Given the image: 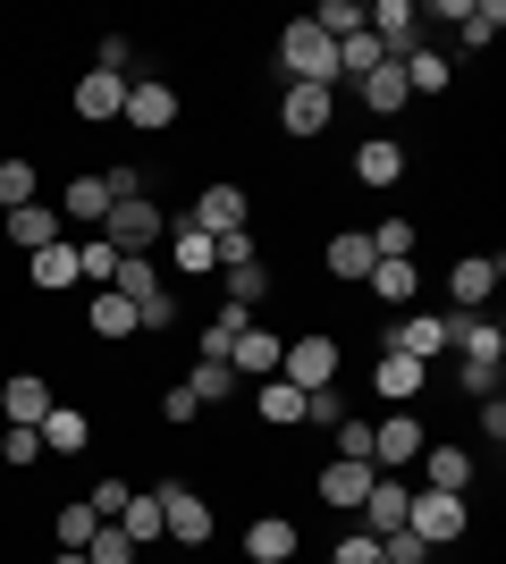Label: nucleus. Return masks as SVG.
Returning <instances> with one entry per match:
<instances>
[{
	"label": "nucleus",
	"instance_id": "obj_1",
	"mask_svg": "<svg viewBox=\"0 0 506 564\" xmlns=\"http://www.w3.org/2000/svg\"><path fill=\"white\" fill-rule=\"evenodd\" d=\"M279 76H288V85H337V43L313 18H295L288 34H279Z\"/></svg>",
	"mask_w": 506,
	"mask_h": 564
},
{
	"label": "nucleus",
	"instance_id": "obj_2",
	"mask_svg": "<svg viewBox=\"0 0 506 564\" xmlns=\"http://www.w3.org/2000/svg\"><path fill=\"white\" fill-rule=\"evenodd\" d=\"M110 295H127V304H136V329H169V321H177V295L161 286L152 253H127L119 279H110Z\"/></svg>",
	"mask_w": 506,
	"mask_h": 564
},
{
	"label": "nucleus",
	"instance_id": "obj_3",
	"mask_svg": "<svg viewBox=\"0 0 506 564\" xmlns=\"http://www.w3.org/2000/svg\"><path fill=\"white\" fill-rule=\"evenodd\" d=\"M406 531H413L422 547H456L464 531H473V514H464V497H448V489H422V497L406 506Z\"/></svg>",
	"mask_w": 506,
	"mask_h": 564
},
{
	"label": "nucleus",
	"instance_id": "obj_4",
	"mask_svg": "<svg viewBox=\"0 0 506 564\" xmlns=\"http://www.w3.org/2000/svg\"><path fill=\"white\" fill-rule=\"evenodd\" d=\"M101 236H110V245H119V261H127V253H152V245L169 236V219H161V203H152V194H127V203H110Z\"/></svg>",
	"mask_w": 506,
	"mask_h": 564
},
{
	"label": "nucleus",
	"instance_id": "obj_5",
	"mask_svg": "<svg viewBox=\"0 0 506 564\" xmlns=\"http://www.w3.org/2000/svg\"><path fill=\"white\" fill-rule=\"evenodd\" d=\"M337 362H346V354H337V337H295V346H279V379H288V388H304V397H313V388H337Z\"/></svg>",
	"mask_w": 506,
	"mask_h": 564
},
{
	"label": "nucleus",
	"instance_id": "obj_6",
	"mask_svg": "<svg viewBox=\"0 0 506 564\" xmlns=\"http://www.w3.org/2000/svg\"><path fill=\"white\" fill-rule=\"evenodd\" d=\"M152 497H161V540H177V547H203V540H212V506H203L186 480H161Z\"/></svg>",
	"mask_w": 506,
	"mask_h": 564
},
{
	"label": "nucleus",
	"instance_id": "obj_7",
	"mask_svg": "<svg viewBox=\"0 0 506 564\" xmlns=\"http://www.w3.org/2000/svg\"><path fill=\"white\" fill-rule=\"evenodd\" d=\"M330 118H337V85H288L279 94V127L288 135H330Z\"/></svg>",
	"mask_w": 506,
	"mask_h": 564
},
{
	"label": "nucleus",
	"instance_id": "obj_8",
	"mask_svg": "<svg viewBox=\"0 0 506 564\" xmlns=\"http://www.w3.org/2000/svg\"><path fill=\"white\" fill-rule=\"evenodd\" d=\"M498 279H506L498 253H464L456 270H448V304H456V312H482L489 295H498Z\"/></svg>",
	"mask_w": 506,
	"mask_h": 564
},
{
	"label": "nucleus",
	"instance_id": "obj_9",
	"mask_svg": "<svg viewBox=\"0 0 506 564\" xmlns=\"http://www.w3.org/2000/svg\"><path fill=\"white\" fill-rule=\"evenodd\" d=\"M372 480H380L372 464H355V455H330V464H321V506H337V514H355L363 497H372Z\"/></svg>",
	"mask_w": 506,
	"mask_h": 564
},
{
	"label": "nucleus",
	"instance_id": "obj_10",
	"mask_svg": "<svg viewBox=\"0 0 506 564\" xmlns=\"http://www.w3.org/2000/svg\"><path fill=\"white\" fill-rule=\"evenodd\" d=\"M60 219H76V228L94 236L101 219H110V177H101V169H76L68 194H60Z\"/></svg>",
	"mask_w": 506,
	"mask_h": 564
},
{
	"label": "nucleus",
	"instance_id": "obj_11",
	"mask_svg": "<svg viewBox=\"0 0 506 564\" xmlns=\"http://www.w3.org/2000/svg\"><path fill=\"white\" fill-rule=\"evenodd\" d=\"M127 127H136V135H161V127H177V94H169L161 76H144V85H127Z\"/></svg>",
	"mask_w": 506,
	"mask_h": 564
},
{
	"label": "nucleus",
	"instance_id": "obj_12",
	"mask_svg": "<svg viewBox=\"0 0 506 564\" xmlns=\"http://www.w3.org/2000/svg\"><path fill=\"white\" fill-rule=\"evenodd\" d=\"M422 455V422L413 413H388V422H372V471H397Z\"/></svg>",
	"mask_w": 506,
	"mask_h": 564
},
{
	"label": "nucleus",
	"instance_id": "obj_13",
	"mask_svg": "<svg viewBox=\"0 0 506 564\" xmlns=\"http://www.w3.org/2000/svg\"><path fill=\"white\" fill-rule=\"evenodd\" d=\"M321 261H330V279H337V286H363L380 253H372V236H363V228H337L330 245H321Z\"/></svg>",
	"mask_w": 506,
	"mask_h": 564
},
{
	"label": "nucleus",
	"instance_id": "obj_14",
	"mask_svg": "<svg viewBox=\"0 0 506 564\" xmlns=\"http://www.w3.org/2000/svg\"><path fill=\"white\" fill-rule=\"evenodd\" d=\"M245 219H254L245 186H203V194H194V228H203V236H228V228H245Z\"/></svg>",
	"mask_w": 506,
	"mask_h": 564
},
{
	"label": "nucleus",
	"instance_id": "obj_15",
	"mask_svg": "<svg viewBox=\"0 0 506 564\" xmlns=\"http://www.w3.org/2000/svg\"><path fill=\"white\" fill-rule=\"evenodd\" d=\"M406 506H413V489H397V480H372V497H363L355 514H363V531H372V540H388V531H406Z\"/></svg>",
	"mask_w": 506,
	"mask_h": 564
},
{
	"label": "nucleus",
	"instance_id": "obj_16",
	"mask_svg": "<svg viewBox=\"0 0 506 564\" xmlns=\"http://www.w3.org/2000/svg\"><path fill=\"white\" fill-rule=\"evenodd\" d=\"M388 346H397V354H413V362L448 354V312H406V321L388 329Z\"/></svg>",
	"mask_w": 506,
	"mask_h": 564
},
{
	"label": "nucleus",
	"instance_id": "obj_17",
	"mask_svg": "<svg viewBox=\"0 0 506 564\" xmlns=\"http://www.w3.org/2000/svg\"><path fill=\"white\" fill-rule=\"evenodd\" d=\"M60 236H68V219L51 212V203H18V212H9V245H18V253H43Z\"/></svg>",
	"mask_w": 506,
	"mask_h": 564
},
{
	"label": "nucleus",
	"instance_id": "obj_18",
	"mask_svg": "<svg viewBox=\"0 0 506 564\" xmlns=\"http://www.w3.org/2000/svg\"><path fill=\"white\" fill-rule=\"evenodd\" d=\"M127 85H136V76L85 68V85H76V118H119V110H127Z\"/></svg>",
	"mask_w": 506,
	"mask_h": 564
},
{
	"label": "nucleus",
	"instance_id": "obj_19",
	"mask_svg": "<svg viewBox=\"0 0 506 564\" xmlns=\"http://www.w3.org/2000/svg\"><path fill=\"white\" fill-rule=\"evenodd\" d=\"M85 329H94L101 346H119V337H136V304L101 286V295H85Z\"/></svg>",
	"mask_w": 506,
	"mask_h": 564
},
{
	"label": "nucleus",
	"instance_id": "obj_20",
	"mask_svg": "<svg viewBox=\"0 0 506 564\" xmlns=\"http://www.w3.org/2000/svg\"><path fill=\"white\" fill-rule=\"evenodd\" d=\"M34 430H43V455H85V438H94V422H85L76 404H51Z\"/></svg>",
	"mask_w": 506,
	"mask_h": 564
},
{
	"label": "nucleus",
	"instance_id": "obj_21",
	"mask_svg": "<svg viewBox=\"0 0 506 564\" xmlns=\"http://www.w3.org/2000/svg\"><path fill=\"white\" fill-rule=\"evenodd\" d=\"M228 371H237V379H279V337H270V329H245L237 346H228Z\"/></svg>",
	"mask_w": 506,
	"mask_h": 564
},
{
	"label": "nucleus",
	"instance_id": "obj_22",
	"mask_svg": "<svg viewBox=\"0 0 506 564\" xmlns=\"http://www.w3.org/2000/svg\"><path fill=\"white\" fill-rule=\"evenodd\" d=\"M397 76H406V94H448V51H431V43H413L406 59H397Z\"/></svg>",
	"mask_w": 506,
	"mask_h": 564
},
{
	"label": "nucleus",
	"instance_id": "obj_23",
	"mask_svg": "<svg viewBox=\"0 0 506 564\" xmlns=\"http://www.w3.org/2000/svg\"><path fill=\"white\" fill-rule=\"evenodd\" d=\"M0 413H9V422H18V430H34V422H43V413H51V388H43V379H34V371H18V379H9V388H0Z\"/></svg>",
	"mask_w": 506,
	"mask_h": 564
},
{
	"label": "nucleus",
	"instance_id": "obj_24",
	"mask_svg": "<svg viewBox=\"0 0 506 564\" xmlns=\"http://www.w3.org/2000/svg\"><path fill=\"white\" fill-rule=\"evenodd\" d=\"M372 388H380L388 404H413V397H422V362L388 346V354H380V371H372Z\"/></svg>",
	"mask_w": 506,
	"mask_h": 564
},
{
	"label": "nucleus",
	"instance_id": "obj_25",
	"mask_svg": "<svg viewBox=\"0 0 506 564\" xmlns=\"http://www.w3.org/2000/svg\"><path fill=\"white\" fill-rule=\"evenodd\" d=\"M295 547H304V540H295V522H279V514H262L254 531H245V556H254V564H288Z\"/></svg>",
	"mask_w": 506,
	"mask_h": 564
},
{
	"label": "nucleus",
	"instance_id": "obj_26",
	"mask_svg": "<svg viewBox=\"0 0 506 564\" xmlns=\"http://www.w3.org/2000/svg\"><path fill=\"white\" fill-rule=\"evenodd\" d=\"M355 177H363V186H397V177H406V152H397L388 135L355 143Z\"/></svg>",
	"mask_w": 506,
	"mask_h": 564
},
{
	"label": "nucleus",
	"instance_id": "obj_27",
	"mask_svg": "<svg viewBox=\"0 0 506 564\" xmlns=\"http://www.w3.org/2000/svg\"><path fill=\"white\" fill-rule=\"evenodd\" d=\"M169 261H177L186 279H203V270H219V245H212V236H203V228L186 219V228H169Z\"/></svg>",
	"mask_w": 506,
	"mask_h": 564
},
{
	"label": "nucleus",
	"instance_id": "obj_28",
	"mask_svg": "<svg viewBox=\"0 0 506 564\" xmlns=\"http://www.w3.org/2000/svg\"><path fill=\"white\" fill-rule=\"evenodd\" d=\"M355 94H363V110H380V118H397V110L413 101V94H406V76H397V59H388V68H372Z\"/></svg>",
	"mask_w": 506,
	"mask_h": 564
},
{
	"label": "nucleus",
	"instance_id": "obj_29",
	"mask_svg": "<svg viewBox=\"0 0 506 564\" xmlns=\"http://www.w3.org/2000/svg\"><path fill=\"white\" fill-rule=\"evenodd\" d=\"M25 270H34V286L60 295V286H76V245L60 236V245H43V253H25Z\"/></svg>",
	"mask_w": 506,
	"mask_h": 564
},
{
	"label": "nucleus",
	"instance_id": "obj_30",
	"mask_svg": "<svg viewBox=\"0 0 506 564\" xmlns=\"http://www.w3.org/2000/svg\"><path fill=\"white\" fill-rule=\"evenodd\" d=\"M422 471H431V489H448V497L473 489V455H464V447H431V455H422Z\"/></svg>",
	"mask_w": 506,
	"mask_h": 564
},
{
	"label": "nucleus",
	"instance_id": "obj_31",
	"mask_svg": "<svg viewBox=\"0 0 506 564\" xmlns=\"http://www.w3.org/2000/svg\"><path fill=\"white\" fill-rule=\"evenodd\" d=\"M119 279V245H110V236H85V245H76V286H110Z\"/></svg>",
	"mask_w": 506,
	"mask_h": 564
},
{
	"label": "nucleus",
	"instance_id": "obj_32",
	"mask_svg": "<svg viewBox=\"0 0 506 564\" xmlns=\"http://www.w3.org/2000/svg\"><path fill=\"white\" fill-rule=\"evenodd\" d=\"M262 422H270V430H295V422H304V388H288V379H262Z\"/></svg>",
	"mask_w": 506,
	"mask_h": 564
},
{
	"label": "nucleus",
	"instance_id": "obj_33",
	"mask_svg": "<svg viewBox=\"0 0 506 564\" xmlns=\"http://www.w3.org/2000/svg\"><path fill=\"white\" fill-rule=\"evenodd\" d=\"M363 236H372V253H380V261H413V245H422L413 219H380V228H363Z\"/></svg>",
	"mask_w": 506,
	"mask_h": 564
},
{
	"label": "nucleus",
	"instance_id": "obj_34",
	"mask_svg": "<svg viewBox=\"0 0 506 564\" xmlns=\"http://www.w3.org/2000/svg\"><path fill=\"white\" fill-rule=\"evenodd\" d=\"M372 68H388V59H380V43H372V34H346V43H337V85H346V76L363 85Z\"/></svg>",
	"mask_w": 506,
	"mask_h": 564
},
{
	"label": "nucleus",
	"instance_id": "obj_35",
	"mask_svg": "<svg viewBox=\"0 0 506 564\" xmlns=\"http://www.w3.org/2000/svg\"><path fill=\"white\" fill-rule=\"evenodd\" d=\"M372 295H380V304H413V261H372Z\"/></svg>",
	"mask_w": 506,
	"mask_h": 564
},
{
	"label": "nucleus",
	"instance_id": "obj_36",
	"mask_svg": "<svg viewBox=\"0 0 506 564\" xmlns=\"http://www.w3.org/2000/svg\"><path fill=\"white\" fill-rule=\"evenodd\" d=\"M186 397H194V404H228V397H237V371H228V362H194Z\"/></svg>",
	"mask_w": 506,
	"mask_h": 564
},
{
	"label": "nucleus",
	"instance_id": "obj_37",
	"mask_svg": "<svg viewBox=\"0 0 506 564\" xmlns=\"http://www.w3.org/2000/svg\"><path fill=\"white\" fill-rule=\"evenodd\" d=\"M498 25H506V0H464V18H456V34H464V43H473V51H482L489 34H498Z\"/></svg>",
	"mask_w": 506,
	"mask_h": 564
},
{
	"label": "nucleus",
	"instance_id": "obj_38",
	"mask_svg": "<svg viewBox=\"0 0 506 564\" xmlns=\"http://www.w3.org/2000/svg\"><path fill=\"white\" fill-rule=\"evenodd\" d=\"M136 556H144V547H136V540H127V531H119V522H101V531H94V540H85V564H136Z\"/></svg>",
	"mask_w": 506,
	"mask_h": 564
},
{
	"label": "nucleus",
	"instance_id": "obj_39",
	"mask_svg": "<svg viewBox=\"0 0 506 564\" xmlns=\"http://www.w3.org/2000/svg\"><path fill=\"white\" fill-rule=\"evenodd\" d=\"M119 531H127V540H136V547H152V540H161V497H127Z\"/></svg>",
	"mask_w": 506,
	"mask_h": 564
},
{
	"label": "nucleus",
	"instance_id": "obj_40",
	"mask_svg": "<svg viewBox=\"0 0 506 564\" xmlns=\"http://www.w3.org/2000/svg\"><path fill=\"white\" fill-rule=\"evenodd\" d=\"M262 295H270V270H262V261H237V270H228V304H245V312H254Z\"/></svg>",
	"mask_w": 506,
	"mask_h": 564
},
{
	"label": "nucleus",
	"instance_id": "obj_41",
	"mask_svg": "<svg viewBox=\"0 0 506 564\" xmlns=\"http://www.w3.org/2000/svg\"><path fill=\"white\" fill-rule=\"evenodd\" d=\"M313 25L330 34V43H346V34H363V9H355V0H321V9H313Z\"/></svg>",
	"mask_w": 506,
	"mask_h": 564
},
{
	"label": "nucleus",
	"instance_id": "obj_42",
	"mask_svg": "<svg viewBox=\"0 0 506 564\" xmlns=\"http://www.w3.org/2000/svg\"><path fill=\"white\" fill-rule=\"evenodd\" d=\"M94 531H101V514L85 506V497H68V506H60V547H85Z\"/></svg>",
	"mask_w": 506,
	"mask_h": 564
},
{
	"label": "nucleus",
	"instance_id": "obj_43",
	"mask_svg": "<svg viewBox=\"0 0 506 564\" xmlns=\"http://www.w3.org/2000/svg\"><path fill=\"white\" fill-rule=\"evenodd\" d=\"M0 455H9V464H43V430H18V422H9V430H0Z\"/></svg>",
	"mask_w": 506,
	"mask_h": 564
},
{
	"label": "nucleus",
	"instance_id": "obj_44",
	"mask_svg": "<svg viewBox=\"0 0 506 564\" xmlns=\"http://www.w3.org/2000/svg\"><path fill=\"white\" fill-rule=\"evenodd\" d=\"M0 203H9V212L34 203V161H0Z\"/></svg>",
	"mask_w": 506,
	"mask_h": 564
},
{
	"label": "nucleus",
	"instance_id": "obj_45",
	"mask_svg": "<svg viewBox=\"0 0 506 564\" xmlns=\"http://www.w3.org/2000/svg\"><path fill=\"white\" fill-rule=\"evenodd\" d=\"M304 422L337 430V422H346V397H337V388H313V397H304Z\"/></svg>",
	"mask_w": 506,
	"mask_h": 564
},
{
	"label": "nucleus",
	"instance_id": "obj_46",
	"mask_svg": "<svg viewBox=\"0 0 506 564\" xmlns=\"http://www.w3.org/2000/svg\"><path fill=\"white\" fill-rule=\"evenodd\" d=\"M337 455H355V464H372V422H355V413H346V422H337Z\"/></svg>",
	"mask_w": 506,
	"mask_h": 564
},
{
	"label": "nucleus",
	"instance_id": "obj_47",
	"mask_svg": "<svg viewBox=\"0 0 506 564\" xmlns=\"http://www.w3.org/2000/svg\"><path fill=\"white\" fill-rule=\"evenodd\" d=\"M127 497H136V489H127V480H101V489L85 497V506H94L101 522H119V514H127Z\"/></svg>",
	"mask_w": 506,
	"mask_h": 564
},
{
	"label": "nucleus",
	"instance_id": "obj_48",
	"mask_svg": "<svg viewBox=\"0 0 506 564\" xmlns=\"http://www.w3.org/2000/svg\"><path fill=\"white\" fill-rule=\"evenodd\" d=\"M330 564H388V556H380V540H372V531H355V540H337Z\"/></svg>",
	"mask_w": 506,
	"mask_h": 564
},
{
	"label": "nucleus",
	"instance_id": "obj_49",
	"mask_svg": "<svg viewBox=\"0 0 506 564\" xmlns=\"http://www.w3.org/2000/svg\"><path fill=\"white\" fill-rule=\"evenodd\" d=\"M212 245H219L228 270H237V261H262V253H254V228H228V236H212Z\"/></svg>",
	"mask_w": 506,
	"mask_h": 564
},
{
	"label": "nucleus",
	"instance_id": "obj_50",
	"mask_svg": "<svg viewBox=\"0 0 506 564\" xmlns=\"http://www.w3.org/2000/svg\"><path fill=\"white\" fill-rule=\"evenodd\" d=\"M464 397H498V362H464Z\"/></svg>",
	"mask_w": 506,
	"mask_h": 564
},
{
	"label": "nucleus",
	"instance_id": "obj_51",
	"mask_svg": "<svg viewBox=\"0 0 506 564\" xmlns=\"http://www.w3.org/2000/svg\"><path fill=\"white\" fill-rule=\"evenodd\" d=\"M161 413H169V422H194L203 404H194V397H186V379H177V388H169V397H161Z\"/></svg>",
	"mask_w": 506,
	"mask_h": 564
},
{
	"label": "nucleus",
	"instance_id": "obj_52",
	"mask_svg": "<svg viewBox=\"0 0 506 564\" xmlns=\"http://www.w3.org/2000/svg\"><path fill=\"white\" fill-rule=\"evenodd\" d=\"M51 564H85V547H60V556H51Z\"/></svg>",
	"mask_w": 506,
	"mask_h": 564
}]
</instances>
